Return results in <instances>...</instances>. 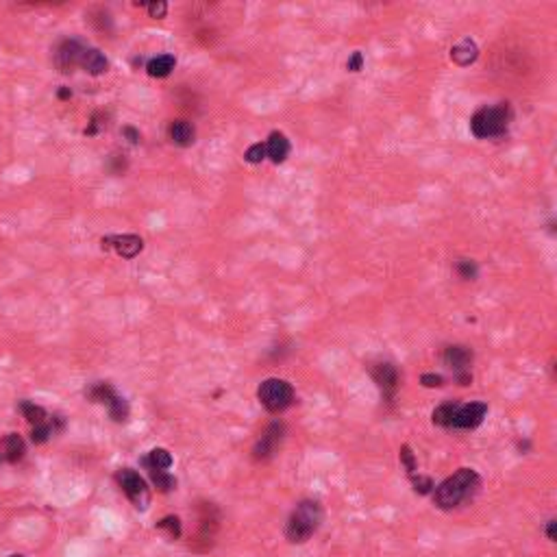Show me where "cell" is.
I'll list each match as a JSON object with an SVG mask.
<instances>
[{
  "mask_svg": "<svg viewBox=\"0 0 557 557\" xmlns=\"http://www.w3.org/2000/svg\"><path fill=\"white\" fill-rule=\"evenodd\" d=\"M320 523H323V509H320V505L316 500H303L287 520L285 538L292 545H303V542H307L318 531Z\"/></svg>",
  "mask_w": 557,
  "mask_h": 557,
  "instance_id": "cell-2",
  "label": "cell"
},
{
  "mask_svg": "<svg viewBox=\"0 0 557 557\" xmlns=\"http://www.w3.org/2000/svg\"><path fill=\"white\" fill-rule=\"evenodd\" d=\"M83 48L79 41L68 39L57 48V54H54V61H57V68L61 72H72L77 65H81V57H83Z\"/></svg>",
  "mask_w": 557,
  "mask_h": 557,
  "instance_id": "cell-8",
  "label": "cell"
},
{
  "mask_svg": "<svg viewBox=\"0 0 557 557\" xmlns=\"http://www.w3.org/2000/svg\"><path fill=\"white\" fill-rule=\"evenodd\" d=\"M372 379L379 385L383 398H392L398 387V372L392 364H377L372 368Z\"/></svg>",
  "mask_w": 557,
  "mask_h": 557,
  "instance_id": "cell-9",
  "label": "cell"
},
{
  "mask_svg": "<svg viewBox=\"0 0 557 557\" xmlns=\"http://www.w3.org/2000/svg\"><path fill=\"white\" fill-rule=\"evenodd\" d=\"M120 487H122V492L129 496L131 503L137 507V509H146L150 505V492H148V485L146 481L137 475L135 470L131 468H122L118 475H116Z\"/></svg>",
  "mask_w": 557,
  "mask_h": 557,
  "instance_id": "cell-5",
  "label": "cell"
},
{
  "mask_svg": "<svg viewBox=\"0 0 557 557\" xmlns=\"http://www.w3.org/2000/svg\"><path fill=\"white\" fill-rule=\"evenodd\" d=\"M50 434H52V427H50V423L46 421V423H41V425H35V427H33V431H31V440H33L35 444H44V442L50 438Z\"/></svg>",
  "mask_w": 557,
  "mask_h": 557,
  "instance_id": "cell-25",
  "label": "cell"
},
{
  "mask_svg": "<svg viewBox=\"0 0 557 557\" xmlns=\"http://www.w3.org/2000/svg\"><path fill=\"white\" fill-rule=\"evenodd\" d=\"M88 394H90V398H92L94 403H105V405H107L109 398L114 396L116 392H114V387H111L109 383H96V385L90 387V392H88Z\"/></svg>",
  "mask_w": 557,
  "mask_h": 557,
  "instance_id": "cell-22",
  "label": "cell"
},
{
  "mask_svg": "<svg viewBox=\"0 0 557 557\" xmlns=\"http://www.w3.org/2000/svg\"><path fill=\"white\" fill-rule=\"evenodd\" d=\"M165 13H168V5H165V3H150L148 5V16L150 18L161 20V18H165Z\"/></svg>",
  "mask_w": 557,
  "mask_h": 557,
  "instance_id": "cell-30",
  "label": "cell"
},
{
  "mask_svg": "<svg viewBox=\"0 0 557 557\" xmlns=\"http://www.w3.org/2000/svg\"><path fill=\"white\" fill-rule=\"evenodd\" d=\"M421 381H423L425 387H440L444 379L440 377V374H423V379H421Z\"/></svg>",
  "mask_w": 557,
  "mask_h": 557,
  "instance_id": "cell-32",
  "label": "cell"
},
{
  "mask_svg": "<svg viewBox=\"0 0 557 557\" xmlns=\"http://www.w3.org/2000/svg\"><path fill=\"white\" fill-rule=\"evenodd\" d=\"M157 529H161V531L168 534V538H179L181 536V520L176 516H168V518H163L157 523Z\"/></svg>",
  "mask_w": 557,
  "mask_h": 557,
  "instance_id": "cell-24",
  "label": "cell"
},
{
  "mask_svg": "<svg viewBox=\"0 0 557 557\" xmlns=\"http://www.w3.org/2000/svg\"><path fill=\"white\" fill-rule=\"evenodd\" d=\"M124 133H127V135H129V142H133V144H135V142H137V139H139V135H137V133H135L133 129H124Z\"/></svg>",
  "mask_w": 557,
  "mask_h": 557,
  "instance_id": "cell-34",
  "label": "cell"
},
{
  "mask_svg": "<svg viewBox=\"0 0 557 557\" xmlns=\"http://www.w3.org/2000/svg\"><path fill=\"white\" fill-rule=\"evenodd\" d=\"M444 364H447L453 372H466V368L470 366L472 361V353L468 351L466 346H449L444 351Z\"/></svg>",
  "mask_w": 557,
  "mask_h": 557,
  "instance_id": "cell-11",
  "label": "cell"
},
{
  "mask_svg": "<svg viewBox=\"0 0 557 557\" xmlns=\"http://www.w3.org/2000/svg\"><path fill=\"white\" fill-rule=\"evenodd\" d=\"M257 396H259L263 407L272 414H276V412H283L292 405V401H294V389H292V385L283 379H266L259 385Z\"/></svg>",
  "mask_w": 557,
  "mask_h": 557,
  "instance_id": "cell-4",
  "label": "cell"
},
{
  "mask_svg": "<svg viewBox=\"0 0 557 557\" xmlns=\"http://www.w3.org/2000/svg\"><path fill=\"white\" fill-rule=\"evenodd\" d=\"M457 270H459V274H462L464 278H475V274H477V266L472 261H468V259H462L457 263Z\"/></svg>",
  "mask_w": 557,
  "mask_h": 557,
  "instance_id": "cell-29",
  "label": "cell"
},
{
  "mask_svg": "<svg viewBox=\"0 0 557 557\" xmlns=\"http://www.w3.org/2000/svg\"><path fill=\"white\" fill-rule=\"evenodd\" d=\"M107 407H109V414H111V418H114V421H118V423L127 421V416H129V405H127V401L120 398L118 394H114V396L109 398Z\"/></svg>",
  "mask_w": 557,
  "mask_h": 557,
  "instance_id": "cell-20",
  "label": "cell"
},
{
  "mask_svg": "<svg viewBox=\"0 0 557 557\" xmlns=\"http://www.w3.org/2000/svg\"><path fill=\"white\" fill-rule=\"evenodd\" d=\"M176 61L172 54H161V57H155V59H150L146 70H148V74L150 77H157V79H163V77H168L172 70H174Z\"/></svg>",
  "mask_w": 557,
  "mask_h": 557,
  "instance_id": "cell-17",
  "label": "cell"
},
{
  "mask_svg": "<svg viewBox=\"0 0 557 557\" xmlns=\"http://www.w3.org/2000/svg\"><path fill=\"white\" fill-rule=\"evenodd\" d=\"M11 557H24V555H11Z\"/></svg>",
  "mask_w": 557,
  "mask_h": 557,
  "instance_id": "cell-35",
  "label": "cell"
},
{
  "mask_svg": "<svg viewBox=\"0 0 557 557\" xmlns=\"http://www.w3.org/2000/svg\"><path fill=\"white\" fill-rule=\"evenodd\" d=\"M194 137H196V133H194V127L188 122V120H174L170 124V139L174 144L179 146H192L194 144Z\"/></svg>",
  "mask_w": 557,
  "mask_h": 557,
  "instance_id": "cell-15",
  "label": "cell"
},
{
  "mask_svg": "<svg viewBox=\"0 0 557 557\" xmlns=\"http://www.w3.org/2000/svg\"><path fill=\"white\" fill-rule=\"evenodd\" d=\"M266 155L274 161V163H281L287 159L290 155V142L283 133H272L268 137V144H266Z\"/></svg>",
  "mask_w": 557,
  "mask_h": 557,
  "instance_id": "cell-13",
  "label": "cell"
},
{
  "mask_svg": "<svg viewBox=\"0 0 557 557\" xmlns=\"http://www.w3.org/2000/svg\"><path fill=\"white\" fill-rule=\"evenodd\" d=\"M24 440L18 436V434H9L5 440H3V457L7 459V462L11 464H16L20 462V459L24 457Z\"/></svg>",
  "mask_w": 557,
  "mask_h": 557,
  "instance_id": "cell-16",
  "label": "cell"
},
{
  "mask_svg": "<svg viewBox=\"0 0 557 557\" xmlns=\"http://www.w3.org/2000/svg\"><path fill=\"white\" fill-rule=\"evenodd\" d=\"M150 472V479L152 483H155V487L159 492H170L174 490V485H176V479L172 475H168L165 470H148Z\"/></svg>",
  "mask_w": 557,
  "mask_h": 557,
  "instance_id": "cell-21",
  "label": "cell"
},
{
  "mask_svg": "<svg viewBox=\"0 0 557 557\" xmlns=\"http://www.w3.org/2000/svg\"><path fill=\"white\" fill-rule=\"evenodd\" d=\"M81 65L88 70L90 74L94 77H99L103 72H107V59H105V54L101 50H96V48H85L83 50V57H81Z\"/></svg>",
  "mask_w": 557,
  "mask_h": 557,
  "instance_id": "cell-14",
  "label": "cell"
},
{
  "mask_svg": "<svg viewBox=\"0 0 557 557\" xmlns=\"http://www.w3.org/2000/svg\"><path fill=\"white\" fill-rule=\"evenodd\" d=\"M148 470H168L172 466V455L165 449H152L148 457L144 459Z\"/></svg>",
  "mask_w": 557,
  "mask_h": 557,
  "instance_id": "cell-18",
  "label": "cell"
},
{
  "mask_svg": "<svg viewBox=\"0 0 557 557\" xmlns=\"http://www.w3.org/2000/svg\"><path fill=\"white\" fill-rule=\"evenodd\" d=\"M361 63H364V57H361V52H359V50H355V52H353V57L348 59L346 68L351 70V72H359V70H361Z\"/></svg>",
  "mask_w": 557,
  "mask_h": 557,
  "instance_id": "cell-31",
  "label": "cell"
},
{
  "mask_svg": "<svg viewBox=\"0 0 557 557\" xmlns=\"http://www.w3.org/2000/svg\"><path fill=\"white\" fill-rule=\"evenodd\" d=\"M401 462L405 464L407 472H412V475H414V472H416V457H414V453H412V449L407 447V444H405V447H401Z\"/></svg>",
  "mask_w": 557,
  "mask_h": 557,
  "instance_id": "cell-28",
  "label": "cell"
},
{
  "mask_svg": "<svg viewBox=\"0 0 557 557\" xmlns=\"http://www.w3.org/2000/svg\"><path fill=\"white\" fill-rule=\"evenodd\" d=\"M555 527H557V523H555V520H551V523H549V529H547L549 540H555Z\"/></svg>",
  "mask_w": 557,
  "mask_h": 557,
  "instance_id": "cell-33",
  "label": "cell"
},
{
  "mask_svg": "<svg viewBox=\"0 0 557 557\" xmlns=\"http://www.w3.org/2000/svg\"><path fill=\"white\" fill-rule=\"evenodd\" d=\"M487 414L485 403H466V405H455L453 412V429H475L483 423V418Z\"/></svg>",
  "mask_w": 557,
  "mask_h": 557,
  "instance_id": "cell-6",
  "label": "cell"
},
{
  "mask_svg": "<svg viewBox=\"0 0 557 557\" xmlns=\"http://www.w3.org/2000/svg\"><path fill=\"white\" fill-rule=\"evenodd\" d=\"M20 412L24 414V418H26V421H29L33 427L48 421V416H46L44 407L35 405V403H31V401H22V403H20Z\"/></svg>",
  "mask_w": 557,
  "mask_h": 557,
  "instance_id": "cell-19",
  "label": "cell"
},
{
  "mask_svg": "<svg viewBox=\"0 0 557 557\" xmlns=\"http://www.w3.org/2000/svg\"><path fill=\"white\" fill-rule=\"evenodd\" d=\"M479 485H481V479L475 470L459 468L453 477H449L447 481H442L436 487L434 503L440 509H453L457 505H462L464 500L472 498V494L479 490Z\"/></svg>",
  "mask_w": 557,
  "mask_h": 557,
  "instance_id": "cell-1",
  "label": "cell"
},
{
  "mask_svg": "<svg viewBox=\"0 0 557 557\" xmlns=\"http://www.w3.org/2000/svg\"><path fill=\"white\" fill-rule=\"evenodd\" d=\"M244 159L250 161V163H261L266 159V146L263 144H253L246 152H244Z\"/></svg>",
  "mask_w": 557,
  "mask_h": 557,
  "instance_id": "cell-26",
  "label": "cell"
},
{
  "mask_svg": "<svg viewBox=\"0 0 557 557\" xmlns=\"http://www.w3.org/2000/svg\"><path fill=\"white\" fill-rule=\"evenodd\" d=\"M281 434H283V427L281 425H278V423L270 425L266 434L261 436L259 444L255 447V457L257 459H268L276 451L278 442H281Z\"/></svg>",
  "mask_w": 557,
  "mask_h": 557,
  "instance_id": "cell-10",
  "label": "cell"
},
{
  "mask_svg": "<svg viewBox=\"0 0 557 557\" xmlns=\"http://www.w3.org/2000/svg\"><path fill=\"white\" fill-rule=\"evenodd\" d=\"M412 483H414V487H416V492H421V494H427V492H431V487H436L434 485V481H431L429 477H423V475H412Z\"/></svg>",
  "mask_w": 557,
  "mask_h": 557,
  "instance_id": "cell-27",
  "label": "cell"
},
{
  "mask_svg": "<svg viewBox=\"0 0 557 557\" xmlns=\"http://www.w3.org/2000/svg\"><path fill=\"white\" fill-rule=\"evenodd\" d=\"M455 405H457V403H444V405H440V407L434 412V423L440 425V427H451Z\"/></svg>",
  "mask_w": 557,
  "mask_h": 557,
  "instance_id": "cell-23",
  "label": "cell"
},
{
  "mask_svg": "<svg viewBox=\"0 0 557 557\" xmlns=\"http://www.w3.org/2000/svg\"><path fill=\"white\" fill-rule=\"evenodd\" d=\"M477 57H479V48H477L475 41L468 39V37L457 41V44L451 48V59L457 65H470V63H475Z\"/></svg>",
  "mask_w": 557,
  "mask_h": 557,
  "instance_id": "cell-12",
  "label": "cell"
},
{
  "mask_svg": "<svg viewBox=\"0 0 557 557\" xmlns=\"http://www.w3.org/2000/svg\"><path fill=\"white\" fill-rule=\"evenodd\" d=\"M103 248H114L118 255L133 259L137 253H142L144 240L137 238V235H114V238H105Z\"/></svg>",
  "mask_w": 557,
  "mask_h": 557,
  "instance_id": "cell-7",
  "label": "cell"
},
{
  "mask_svg": "<svg viewBox=\"0 0 557 557\" xmlns=\"http://www.w3.org/2000/svg\"><path fill=\"white\" fill-rule=\"evenodd\" d=\"M512 111L507 105H496V107H483L479 109L470 120V129L475 137H498L503 135L509 127Z\"/></svg>",
  "mask_w": 557,
  "mask_h": 557,
  "instance_id": "cell-3",
  "label": "cell"
}]
</instances>
